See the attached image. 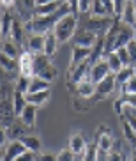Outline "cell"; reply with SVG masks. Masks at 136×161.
<instances>
[{"instance_id": "obj_1", "label": "cell", "mask_w": 136, "mask_h": 161, "mask_svg": "<svg viewBox=\"0 0 136 161\" xmlns=\"http://www.w3.org/2000/svg\"><path fill=\"white\" fill-rule=\"evenodd\" d=\"M76 27H78V16H76V13H69V14L62 16V18L55 23V27H53V34L57 36V39H58V43L60 44L67 43L69 39L74 37Z\"/></svg>"}, {"instance_id": "obj_2", "label": "cell", "mask_w": 136, "mask_h": 161, "mask_svg": "<svg viewBox=\"0 0 136 161\" xmlns=\"http://www.w3.org/2000/svg\"><path fill=\"white\" fill-rule=\"evenodd\" d=\"M92 55H94V48L73 46V52H71V60H69V75L74 71L78 66H81L83 62L92 60Z\"/></svg>"}, {"instance_id": "obj_3", "label": "cell", "mask_w": 136, "mask_h": 161, "mask_svg": "<svg viewBox=\"0 0 136 161\" xmlns=\"http://www.w3.org/2000/svg\"><path fill=\"white\" fill-rule=\"evenodd\" d=\"M108 75H112V69H110V66H108L106 57L92 62V67H90V80L94 81V83H99V81L104 80Z\"/></svg>"}, {"instance_id": "obj_4", "label": "cell", "mask_w": 136, "mask_h": 161, "mask_svg": "<svg viewBox=\"0 0 136 161\" xmlns=\"http://www.w3.org/2000/svg\"><path fill=\"white\" fill-rule=\"evenodd\" d=\"M99 36L95 32H92V30H80V32L74 34V37H73V41H74V46H85V48H94L95 43H97Z\"/></svg>"}, {"instance_id": "obj_5", "label": "cell", "mask_w": 136, "mask_h": 161, "mask_svg": "<svg viewBox=\"0 0 136 161\" xmlns=\"http://www.w3.org/2000/svg\"><path fill=\"white\" fill-rule=\"evenodd\" d=\"M25 151H27V147H25V143L21 142V138H18V140H11V142L7 143V147H5L2 161H14L18 156H21Z\"/></svg>"}, {"instance_id": "obj_6", "label": "cell", "mask_w": 136, "mask_h": 161, "mask_svg": "<svg viewBox=\"0 0 136 161\" xmlns=\"http://www.w3.org/2000/svg\"><path fill=\"white\" fill-rule=\"evenodd\" d=\"M94 142L97 143L99 151L108 154V152L112 151V147H113V138H112V133H110V129L104 128V126H101V128L97 129V135H95V140H94Z\"/></svg>"}, {"instance_id": "obj_7", "label": "cell", "mask_w": 136, "mask_h": 161, "mask_svg": "<svg viewBox=\"0 0 136 161\" xmlns=\"http://www.w3.org/2000/svg\"><path fill=\"white\" fill-rule=\"evenodd\" d=\"M112 23H113V21H110L108 16H103V18H99V16H92V18L89 19V23H87L85 29L95 32L97 36H99V34L103 36V34L110 29V25H112Z\"/></svg>"}, {"instance_id": "obj_8", "label": "cell", "mask_w": 136, "mask_h": 161, "mask_svg": "<svg viewBox=\"0 0 136 161\" xmlns=\"http://www.w3.org/2000/svg\"><path fill=\"white\" fill-rule=\"evenodd\" d=\"M19 75L23 76H28V78H32L35 75V69H34V53L30 52H23L19 55Z\"/></svg>"}, {"instance_id": "obj_9", "label": "cell", "mask_w": 136, "mask_h": 161, "mask_svg": "<svg viewBox=\"0 0 136 161\" xmlns=\"http://www.w3.org/2000/svg\"><path fill=\"white\" fill-rule=\"evenodd\" d=\"M67 147L74 152L76 156H83L85 151H87V147H89V143L85 142L83 135H81L80 131H76V133H73V135L69 136V143H67Z\"/></svg>"}, {"instance_id": "obj_10", "label": "cell", "mask_w": 136, "mask_h": 161, "mask_svg": "<svg viewBox=\"0 0 136 161\" xmlns=\"http://www.w3.org/2000/svg\"><path fill=\"white\" fill-rule=\"evenodd\" d=\"M95 85H97V94L101 96V97H106V96H110V94L115 92V87L118 85L117 76L112 73V75H108L104 80H101L99 83H95Z\"/></svg>"}, {"instance_id": "obj_11", "label": "cell", "mask_w": 136, "mask_h": 161, "mask_svg": "<svg viewBox=\"0 0 136 161\" xmlns=\"http://www.w3.org/2000/svg\"><path fill=\"white\" fill-rule=\"evenodd\" d=\"M76 94L80 96L81 99H90L92 96L97 94V85L90 78L85 81H80V83H76Z\"/></svg>"}, {"instance_id": "obj_12", "label": "cell", "mask_w": 136, "mask_h": 161, "mask_svg": "<svg viewBox=\"0 0 136 161\" xmlns=\"http://www.w3.org/2000/svg\"><path fill=\"white\" fill-rule=\"evenodd\" d=\"M90 67H92V60H87L83 62L81 66H78L74 69V71L71 73V80L74 81V85L76 83H80V81H85V80H89L90 78Z\"/></svg>"}, {"instance_id": "obj_13", "label": "cell", "mask_w": 136, "mask_h": 161, "mask_svg": "<svg viewBox=\"0 0 136 161\" xmlns=\"http://www.w3.org/2000/svg\"><path fill=\"white\" fill-rule=\"evenodd\" d=\"M66 0H57L52 4H44V5H34V16H52L55 14L57 11L62 7Z\"/></svg>"}, {"instance_id": "obj_14", "label": "cell", "mask_w": 136, "mask_h": 161, "mask_svg": "<svg viewBox=\"0 0 136 161\" xmlns=\"http://www.w3.org/2000/svg\"><path fill=\"white\" fill-rule=\"evenodd\" d=\"M11 104H13V115H16V117H19V115L23 114V110L27 108V94H23V92H18V90H14L13 94V99H11Z\"/></svg>"}, {"instance_id": "obj_15", "label": "cell", "mask_w": 136, "mask_h": 161, "mask_svg": "<svg viewBox=\"0 0 136 161\" xmlns=\"http://www.w3.org/2000/svg\"><path fill=\"white\" fill-rule=\"evenodd\" d=\"M118 18H120L122 23L129 25V27H136V7L133 5L131 0H127V4L124 5V9Z\"/></svg>"}, {"instance_id": "obj_16", "label": "cell", "mask_w": 136, "mask_h": 161, "mask_svg": "<svg viewBox=\"0 0 136 161\" xmlns=\"http://www.w3.org/2000/svg\"><path fill=\"white\" fill-rule=\"evenodd\" d=\"M44 37L46 34H32L27 41V48L30 53H42L44 52Z\"/></svg>"}, {"instance_id": "obj_17", "label": "cell", "mask_w": 136, "mask_h": 161, "mask_svg": "<svg viewBox=\"0 0 136 161\" xmlns=\"http://www.w3.org/2000/svg\"><path fill=\"white\" fill-rule=\"evenodd\" d=\"M50 90H39V92H28L27 94V101L30 104H35V106H42L50 101Z\"/></svg>"}, {"instance_id": "obj_18", "label": "cell", "mask_w": 136, "mask_h": 161, "mask_svg": "<svg viewBox=\"0 0 136 161\" xmlns=\"http://www.w3.org/2000/svg\"><path fill=\"white\" fill-rule=\"evenodd\" d=\"M35 119H37V106L35 104H27V108L23 110V114L19 115V120L28 126V128H32L34 124H35Z\"/></svg>"}, {"instance_id": "obj_19", "label": "cell", "mask_w": 136, "mask_h": 161, "mask_svg": "<svg viewBox=\"0 0 136 161\" xmlns=\"http://www.w3.org/2000/svg\"><path fill=\"white\" fill-rule=\"evenodd\" d=\"M58 39H57V36L53 34V30L52 32H48L46 34V37H44V55L46 57H53L55 55V52H57V48H58Z\"/></svg>"}, {"instance_id": "obj_20", "label": "cell", "mask_w": 136, "mask_h": 161, "mask_svg": "<svg viewBox=\"0 0 136 161\" xmlns=\"http://www.w3.org/2000/svg\"><path fill=\"white\" fill-rule=\"evenodd\" d=\"M2 53L4 55H9V57L13 58H19V48H18V43L16 41H13L11 37L4 39V44H2Z\"/></svg>"}, {"instance_id": "obj_21", "label": "cell", "mask_w": 136, "mask_h": 161, "mask_svg": "<svg viewBox=\"0 0 136 161\" xmlns=\"http://www.w3.org/2000/svg\"><path fill=\"white\" fill-rule=\"evenodd\" d=\"M52 87V81H46L41 76H32L30 78V89L28 92H39V90H50Z\"/></svg>"}, {"instance_id": "obj_22", "label": "cell", "mask_w": 136, "mask_h": 161, "mask_svg": "<svg viewBox=\"0 0 136 161\" xmlns=\"http://www.w3.org/2000/svg\"><path fill=\"white\" fill-rule=\"evenodd\" d=\"M106 60H108V66H110V69H112L113 75H117V73L124 67V62L120 60V57H118L117 52L108 53V55H106Z\"/></svg>"}, {"instance_id": "obj_23", "label": "cell", "mask_w": 136, "mask_h": 161, "mask_svg": "<svg viewBox=\"0 0 136 161\" xmlns=\"http://www.w3.org/2000/svg\"><path fill=\"white\" fill-rule=\"evenodd\" d=\"M21 142L25 143L27 151H32V152H39L41 151V140L34 135H23L21 136Z\"/></svg>"}, {"instance_id": "obj_24", "label": "cell", "mask_w": 136, "mask_h": 161, "mask_svg": "<svg viewBox=\"0 0 136 161\" xmlns=\"http://www.w3.org/2000/svg\"><path fill=\"white\" fill-rule=\"evenodd\" d=\"M2 69H4L5 73L16 71V69H19V60H18V58H13V57H9V55H4V53H2Z\"/></svg>"}, {"instance_id": "obj_25", "label": "cell", "mask_w": 136, "mask_h": 161, "mask_svg": "<svg viewBox=\"0 0 136 161\" xmlns=\"http://www.w3.org/2000/svg\"><path fill=\"white\" fill-rule=\"evenodd\" d=\"M134 75V69H133V64L131 66H124L122 69H120V71L117 73V83L118 85H126L127 81H129V78H131V76Z\"/></svg>"}, {"instance_id": "obj_26", "label": "cell", "mask_w": 136, "mask_h": 161, "mask_svg": "<svg viewBox=\"0 0 136 161\" xmlns=\"http://www.w3.org/2000/svg\"><path fill=\"white\" fill-rule=\"evenodd\" d=\"M13 25H14L13 16H11L9 13H4V16H2V36H4L5 39L11 37V30H13Z\"/></svg>"}, {"instance_id": "obj_27", "label": "cell", "mask_w": 136, "mask_h": 161, "mask_svg": "<svg viewBox=\"0 0 136 161\" xmlns=\"http://www.w3.org/2000/svg\"><path fill=\"white\" fill-rule=\"evenodd\" d=\"M99 147H97V143H89V147H87V151H85V154H83V159L81 161H97L99 159Z\"/></svg>"}, {"instance_id": "obj_28", "label": "cell", "mask_w": 136, "mask_h": 161, "mask_svg": "<svg viewBox=\"0 0 136 161\" xmlns=\"http://www.w3.org/2000/svg\"><path fill=\"white\" fill-rule=\"evenodd\" d=\"M122 131H124V136H126L127 142L131 143L133 147H136V131H134V128H133L127 120H124V122H122Z\"/></svg>"}, {"instance_id": "obj_29", "label": "cell", "mask_w": 136, "mask_h": 161, "mask_svg": "<svg viewBox=\"0 0 136 161\" xmlns=\"http://www.w3.org/2000/svg\"><path fill=\"white\" fill-rule=\"evenodd\" d=\"M11 39H14L18 44L23 43V39H25V29L18 23V21H14V25H13V30H11Z\"/></svg>"}, {"instance_id": "obj_30", "label": "cell", "mask_w": 136, "mask_h": 161, "mask_svg": "<svg viewBox=\"0 0 136 161\" xmlns=\"http://www.w3.org/2000/svg\"><path fill=\"white\" fill-rule=\"evenodd\" d=\"M28 89H30V78L19 75L16 78V90L18 92H23V94H28Z\"/></svg>"}, {"instance_id": "obj_31", "label": "cell", "mask_w": 136, "mask_h": 161, "mask_svg": "<svg viewBox=\"0 0 136 161\" xmlns=\"http://www.w3.org/2000/svg\"><path fill=\"white\" fill-rule=\"evenodd\" d=\"M92 16H99V18H103V16H110L108 9L101 4V0H94V4H92Z\"/></svg>"}, {"instance_id": "obj_32", "label": "cell", "mask_w": 136, "mask_h": 161, "mask_svg": "<svg viewBox=\"0 0 136 161\" xmlns=\"http://www.w3.org/2000/svg\"><path fill=\"white\" fill-rule=\"evenodd\" d=\"M122 94H136V75L129 78L126 85H122Z\"/></svg>"}, {"instance_id": "obj_33", "label": "cell", "mask_w": 136, "mask_h": 161, "mask_svg": "<svg viewBox=\"0 0 136 161\" xmlns=\"http://www.w3.org/2000/svg\"><path fill=\"white\" fill-rule=\"evenodd\" d=\"M57 156H58V161H74L76 154H74L73 151H71L69 147H67V149H62V151L58 152Z\"/></svg>"}, {"instance_id": "obj_34", "label": "cell", "mask_w": 136, "mask_h": 161, "mask_svg": "<svg viewBox=\"0 0 136 161\" xmlns=\"http://www.w3.org/2000/svg\"><path fill=\"white\" fill-rule=\"evenodd\" d=\"M118 57H120V60L124 62V66H131V57H129V50H127V46H122L117 50Z\"/></svg>"}, {"instance_id": "obj_35", "label": "cell", "mask_w": 136, "mask_h": 161, "mask_svg": "<svg viewBox=\"0 0 136 161\" xmlns=\"http://www.w3.org/2000/svg\"><path fill=\"white\" fill-rule=\"evenodd\" d=\"M94 0H78V13H90Z\"/></svg>"}, {"instance_id": "obj_36", "label": "cell", "mask_w": 136, "mask_h": 161, "mask_svg": "<svg viewBox=\"0 0 136 161\" xmlns=\"http://www.w3.org/2000/svg\"><path fill=\"white\" fill-rule=\"evenodd\" d=\"M120 101L124 104H127L129 108H136V94H122Z\"/></svg>"}, {"instance_id": "obj_37", "label": "cell", "mask_w": 136, "mask_h": 161, "mask_svg": "<svg viewBox=\"0 0 136 161\" xmlns=\"http://www.w3.org/2000/svg\"><path fill=\"white\" fill-rule=\"evenodd\" d=\"M14 161H37V156H35V152H32V151H25L21 156H18Z\"/></svg>"}, {"instance_id": "obj_38", "label": "cell", "mask_w": 136, "mask_h": 161, "mask_svg": "<svg viewBox=\"0 0 136 161\" xmlns=\"http://www.w3.org/2000/svg\"><path fill=\"white\" fill-rule=\"evenodd\" d=\"M37 161H58V156L53 152H41L37 156Z\"/></svg>"}, {"instance_id": "obj_39", "label": "cell", "mask_w": 136, "mask_h": 161, "mask_svg": "<svg viewBox=\"0 0 136 161\" xmlns=\"http://www.w3.org/2000/svg\"><path fill=\"white\" fill-rule=\"evenodd\" d=\"M127 50H129V57H131V64H136V41H129L127 44Z\"/></svg>"}, {"instance_id": "obj_40", "label": "cell", "mask_w": 136, "mask_h": 161, "mask_svg": "<svg viewBox=\"0 0 136 161\" xmlns=\"http://www.w3.org/2000/svg\"><path fill=\"white\" fill-rule=\"evenodd\" d=\"M108 161H126L120 151H110L108 152Z\"/></svg>"}, {"instance_id": "obj_41", "label": "cell", "mask_w": 136, "mask_h": 161, "mask_svg": "<svg viewBox=\"0 0 136 161\" xmlns=\"http://www.w3.org/2000/svg\"><path fill=\"white\" fill-rule=\"evenodd\" d=\"M113 2H115V14L120 16V13H122V9H124V5L127 4V0H113Z\"/></svg>"}, {"instance_id": "obj_42", "label": "cell", "mask_w": 136, "mask_h": 161, "mask_svg": "<svg viewBox=\"0 0 136 161\" xmlns=\"http://www.w3.org/2000/svg\"><path fill=\"white\" fill-rule=\"evenodd\" d=\"M101 4L108 9L110 14H115V2H113V0H101Z\"/></svg>"}, {"instance_id": "obj_43", "label": "cell", "mask_w": 136, "mask_h": 161, "mask_svg": "<svg viewBox=\"0 0 136 161\" xmlns=\"http://www.w3.org/2000/svg\"><path fill=\"white\" fill-rule=\"evenodd\" d=\"M57 0H34V5H44V4H52Z\"/></svg>"}, {"instance_id": "obj_44", "label": "cell", "mask_w": 136, "mask_h": 161, "mask_svg": "<svg viewBox=\"0 0 136 161\" xmlns=\"http://www.w3.org/2000/svg\"><path fill=\"white\" fill-rule=\"evenodd\" d=\"M13 4H14V0H2V5L4 7H11Z\"/></svg>"}, {"instance_id": "obj_45", "label": "cell", "mask_w": 136, "mask_h": 161, "mask_svg": "<svg viewBox=\"0 0 136 161\" xmlns=\"http://www.w3.org/2000/svg\"><path fill=\"white\" fill-rule=\"evenodd\" d=\"M127 161H136V151H134V152H133V156H131V158H129V159H127Z\"/></svg>"}, {"instance_id": "obj_46", "label": "cell", "mask_w": 136, "mask_h": 161, "mask_svg": "<svg viewBox=\"0 0 136 161\" xmlns=\"http://www.w3.org/2000/svg\"><path fill=\"white\" fill-rule=\"evenodd\" d=\"M133 69H134V75H136V64H133Z\"/></svg>"}, {"instance_id": "obj_47", "label": "cell", "mask_w": 136, "mask_h": 161, "mask_svg": "<svg viewBox=\"0 0 136 161\" xmlns=\"http://www.w3.org/2000/svg\"><path fill=\"white\" fill-rule=\"evenodd\" d=\"M133 39H134V41H136V27H134V37H133Z\"/></svg>"}, {"instance_id": "obj_48", "label": "cell", "mask_w": 136, "mask_h": 161, "mask_svg": "<svg viewBox=\"0 0 136 161\" xmlns=\"http://www.w3.org/2000/svg\"><path fill=\"white\" fill-rule=\"evenodd\" d=\"M131 2H133V5H134V7H136V0H131Z\"/></svg>"}]
</instances>
